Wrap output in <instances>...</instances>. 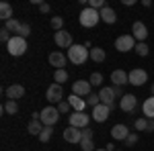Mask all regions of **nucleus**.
<instances>
[{"label":"nucleus","instance_id":"nucleus-41","mask_svg":"<svg viewBox=\"0 0 154 151\" xmlns=\"http://www.w3.org/2000/svg\"><path fill=\"white\" fill-rule=\"evenodd\" d=\"M113 92H115V96H119V98H123V96H125V92H123V88H121V86H113Z\"/></svg>","mask_w":154,"mask_h":151},{"label":"nucleus","instance_id":"nucleus-28","mask_svg":"<svg viewBox=\"0 0 154 151\" xmlns=\"http://www.w3.org/2000/svg\"><path fill=\"white\" fill-rule=\"evenodd\" d=\"M21 25H23V23H19L17 19H11V21H6V23H4V29H8L11 33H19Z\"/></svg>","mask_w":154,"mask_h":151},{"label":"nucleus","instance_id":"nucleus-30","mask_svg":"<svg viewBox=\"0 0 154 151\" xmlns=\"http://www.w3.org/2000/svg\"><path fill=\"white\" fill-rule=\"evenodd\" d=\"M88 82H91V86H101V84H103V74H101V71H93L91 78H88Z\"/></svg>","mask_w":154,"mask_h":151},{"label":"nucleus","instance_id":"nucleus-36","mask_svg":"<svg viewBox=\"0 0 154 151\" xmlns=\"http://www.w3.org/2000/svg\"><path fill=\"white\" fill-rule=\"evenodd\" d=\"M19 37H23V39H27V37L31 35V27L29 25H21V29H19V33H17Z\"/></svg>","mask_w":154,"mask_h":151},{"label":"nucleus","instance_id":"nucleus-43","mask_svg":"<svg viewBox=\"0 0 154 151\" xmlns=\"http://www.w3.org/2000/svg\"><path fill=\"white\" fill-rule=\"evenodd\" d=\"M154 131V118H148V129H146V133H152Z\"/></svg>","mask_w":154,"mask_h":151},{"label":"nucleus","instance_id":"nucleus-33","mask_svg":"<svg viewBox=\"0 0 154 151\" xmlns=\"http://www.w3.org/2000/svg\"><path fill=\"white\" fill-rule=\"evenodd\" d=\"M134 127H136V131H146V129H148V118H146V116H142V118H136Z\"/></svg>","mask_w":154,"mask_h":151},{"label":"nucleus","instance_id":"nucleus-13","mask_svg":"<svg viewBox=\"0 0 154 151\" xmlns=\"http://www.w3.org/2000/svg\"><path fill=\"white\" fill-rule=\"evenodd\" d=\"M99 98H101V104L109 106V108H115V102H113L115 92H113V88H107V86H103V88L99 90Z\"/></svg>","mask_w":154,"mask_h":151},{"label":"nucleus","instance_id":"nucleus-17","mask_svg":"<svg viewBox=\"0 0 154 151\" xmlns=\"http://www.w3.org/2000/svg\"><path fill=\"white\" fill-rule=\"evenodd\" d=\"M66 55L62 53V51H54V53H49V63L56 68V70H64V65H66Z\"/></svg>","mask_w":154,"mask_h":151},{"label":"nucleus","instance_id":"nucleus-45","mask_svg":"<svg viewBox=\"0 0 154 151\" xmlns=\"http://www.w3.org/2000/svg\"><path fill=\"white\" fill-rule=\"evenodd\" d=\"M152 96H154V84H152Z\"/></svg>","mask_w":154,"mask_h":151},{"label":"nucleus","instance_id":"nucleus-42","mask_svg":"<svg viewBox=\"0 0 154 151\" xmlns=\"http://www.w3.org/2000/svg\"><path fill=\"white\" fill-rule=\"evenodd\" d=\"M39 10H41V12H43V14H45V12H49V10H51V6H49L48 2H43V4L39 6Z\"/></svg>","mask_w":154,"mask_h":151},{"label":"nucleus","instance_id":"nucleus-12","mask_svg":"<svg viewBox=\"0 0 154 151\" xmlns=\"http://www.w3.org/2000/svg\"><path fill=\"white\" fill-rule=\"evenodd\" d=\"M128 76H130V84L131 86H144V82L148 80V74H146V70H142V68L131 70Z\"/></svg>","mask_w":154,"mask_h":151},{"label":"nucleus","instance_id":"nucleus-1","mask_svg":"<svg viewBox=\"0 0 154 151\" xmlns=\"http://www.w3.org/2000/svg\"><path fill=\"white\" fill-rule=\"evenodd\" d=\"M78 21H80V25H82V27H86V29L97 27V23L101 21V10H95V8L86 6V8H82V10H80Z\"/></svg>","mask_w":154,"mask_h":151},{"label":"nucleus","instance_id":"nucleus-11","mask_svg":"<svg viewBox=\"0 0 154 151\" xmlns=\"http://www.w3.org/2000/svg\"><path fill=\"white\" fill-rule=\"evenodd\" d=\"M91 88L93 86H91L88 80H76L72 84V94H76V96H88V94L93 92Z\"/></svg>","mask_w":154,"mask_h":151},{"label":"nucleus","instance_id":"nucleus-34","mask_svg":"<svg viewBox=\"0 0 154 151\" xmlns=\"http://www.w3.org/2000/svg\"><path fill=\"white\" fill-rule=\"evenodd\" d=\"M80 147H82V151H95V143H93V139H82Z\"/></svg>","mask_w":154,"mask_h":151},{"label":"nucleus","instance_id":"nucleus-32","mask_svg":"<svg viewBox=\"0 0 154 151\" xmlns=\"http://www.w3.org/2000/svg\"><path fill=\"white\" fill-rule=\"evenodd\" d=\"M136 53H138V55H148V53H150V47L146 45V41H144V43H136Z\"/></svg>","mask_w":154,"mask_h":151},{"label":"nucleus","instance_id":"nucleus-40","mask_svg":"<svg viewBox=\"0 0 154 151\" xmlns=\"http://www.w3.org/2000/svg\"><path fill=\"white\" fill-rule=\"evenodd\" d=\"M82 139H93V129H82Z\"/></svg>","mask_w":154,"mask_h":151},{"label":"nucleus","instance_id":"nucleus-5","mask_svg":"<svg viewBox=\"0 0 154 151\" xmlns=\"http://www.w3.org/2000/svg\"><path fill=\"white\" fill-rule=\"evenodd\" d=\"M115 49L121 51V53H128L131 49H136V39L134 35H121L115 39Z\"/></svg>","mask_w":154,"mask_h":151},{"label":"nucleus","instance_id":"nucleus-19","mask_svg":"<svg viewBox=\"0 0 154 151\" xmlns=\"http://www.w3.org/2000/svg\"><path fill=\"white\" fill-rule=\"evenodd\" d=\"M68 102L74 108V112H84V108H86V100L80 98V96H76V94H70L68 96Z\"/></svg>","mask_w":154,"mask_h":151},{"label":"nucleus","instance_id":"nucleus-24","mask_svg":"<svg viewBox=\"0 0 154 151\" xmlns=\"http://www.w3.org/2000/svg\"><path fill=\"white\" fill-rule=\"evenodd\" d=\"M45 129V125L41 123V121H31L29 123V127H27V131H29V135H37L39 137V133Z\"/></svg>","mask_w":154,"mask_h":151},{"label":"nucleus","instance_id":"nucleus-27","mask_svg":"<svg viewBox=\"0 0 154 151\" xmlns=\"http://www.w3.org/2000/svg\"><path fill=\"white\" fill-rule=\"evenodd\" d=\"M84 100H86V106H91V108H95V106H99V104H101L99 92H91L88 96H86V98H84Z\"/></svg>","mask_w":154,"mask_h":151},{"label":"nucleus","instance_id":"nucleus-26","mask_svg":"<svg viewBox=\"0 0 154 151\" xmlns=\"http://www.w3.org/2000/svg\"><path fill=\"white\" fill-rule=\"evenodd\" d=\"M2 110H4L6 115H17V112H19V104H17V100H6L4 106H2Z\"/></svg>","mask_w":154,"mask_h":151},{"label":"nucleus","instance_id":"nucleus-3","mask_svg":"<svg viewBox=\"0 0 154 151\" xmlns=\"http://www.w3.org/2000/svg\"><path fill=\"white\" fill-rule=\"evenodd\" d=\"M6 49H8L11 55L19 57V55H23L25 51H27V41H25L23 37H19V35H12V39L6 43Z\"/></svg>","mask_w":154,"mask_h":151},{"label":"nucleus","instance_id":"nucleus-18","mask_svg":"<svg viewBox=\"0 0 154 151\" xmlns=\"http://www.w3.org/2000/svg\"><path fill=\"white\" fill-rule=\"evenodd\" d=\"M111 82L115 86H125V84H130V76L123 70H115V71H111Z\"/></svg>","mask_w":154,"mask_h":151},{"label":"nucleus","instance_id":"nucleus-25","mask_svg":"<svg viewBox=\"0 0 154 151\" xmlns=\"http://www.w3.org/2000/svg\"><path fill=\"white\" fill-rule=\"evenodd\" d=\"M105 49H101V47H95V49H91V59L97 61V63H101V61H105Z\"/></svg>","mask_w":154,"mask_h":151},{"label":"nucleus","instance_id":"nucleus-35","mask_svg":"<svg viewBox=\"0 0 154 151\" xmlns=\"http://www.w3.org/2000/svg\"><path fill=\"white\" fill-rule=\"evenodd\" d=\"M51 27H54L56 31H62V29H64V19H62V16H54V19H51Z\"/></svg>","mask_w":154,"mask_h":151},{"label":"nucleus","instance_id":"nucleus-37","mask_svg":"<svg viewBox=\"0 0 154 151\" xmlns=\"http://www.w3.org/2000/svg\"><path fill=\"white\" fill-rule=\"evenodd\" d=\"M136 143H138V133H130L128 139H125V145H128V147H134Z\"/></svg>","mask_w":154,"mask_h":151},{"label":"nucleus","instance_id":"nucleus-4","mask_svg":"<svg viewBox=\"0 0 154 151\" xmlns=\"http://www.w3.org/2000/svg\"><path fill=\"white\" fill-rule=\"evenodd\" d=\"M58 118H60L58 106H45V108L41 110V123H43L45 127H54V125L58 123Z\"/></svg>","mask_w":154,"mask_h":151},{"label":"nucleus","instance_id":"nucleus-38","mask_svg":"<svg viewBox=\"0 0 154 151\" xmlns=\"http://www.w3.org/2000/svg\"><path fill=\"white\" fill-rule=\"evenodd\" d=\"M11 39H12V37H11V31L2 27V31H0V41H2V43H8Z\"/></svg>","mask_w":154,"mask_h":151},{"label":"nucleus","instance_id":"nucleus-8","mask_svg":"<svg viewBox=\"0 0 154 151\" xmlns=\"http://www.w3.org/2000/svg\"><path fill=\"white\" fill-rule=\"evenodd\" d=\"M48 100L49 102H58V104L64 100V86H62V84H56V82H54L48 88Z\"/></svg>","mask_w":154,"mask_h":151},{"label":"nucleus","instance_id":"nucleus-47","mask_svg":"<svg viewBox=\"0 0 154 151\" xmlns=\"http://www.w3.org/2000/svg\"><path fill=\"white\" fill-rule=\"evenodd\" d=\"M115 151H121V149H115Z\"/></svg>","mask_w":154,"mask_h":151},{"label":"nucleus","instance_id":"nucleus-46","mask_svg":"<svg viewBox=\"0 0 154 151\" xmlns=\"http://www.w3.org/2000/svg\"><path fill=\"white\" fill-rule=\"evenodd\" d=\"M95 151H107V149H95Z\"/></svg>","mask_w":154,"mask_h":151},{"label":"nucleus","instance_id":"nucleus-9","mask_svg":"<svg viewBox=\"0 0 154 151\" xmlns=\"http://www.w3.org/2000/svg\"><path fill=\"white\" fill-rule=\"evenodd\" d=\"M131 35H134V39H136L138 43H144L146 37H148V29H146V25H144L142 21H136V23L131 25Z\"/></svg>","mask_w":154,"mask_h":151},{"label":"nucleus","instance_id":"nucleus-29","mask_svg":"<svg viewBox=\"0 0 154 151\" xmlns=\"http://www.w3.org/2000/svg\"><path fill=\"white\" fill-rule=\"evenodd\" d=\"M66 80H68V71H66V70H56V74H54V82L64 86V82H66Z\"/></svg>","mask_w":154,"mask_h":151},{"label":"nucleus","instance_id":"nucleus-6","mask_svg":"<svg viewBox=\"0 0 154 151\" xmlns=\"http://www.w3.org/2000/svg\"><path fill=\"white\" fill-rule=\"evenodd\" d=\"M70 127H76V129H86L88 123H91V116L86 112H72L70 115Z\"/></svg>","mask_w":154,"mask_h":151},{"label":"nucleus","instance_id":"nucleus-15","mask_svg":"<svg viewBox=\"0 0 154 151\" xmlns=\"http://www.w3.org/2000/svg\"><path fill=\"white\" fill-rule=\"evenodd\" d=\"M64 139L68 143H80L82 141V131L76 127H66L64 129Z\"/></svg>","mask_w":154,"mask_h":151},{"label":"nucleus","instance_id":"nucleus-44","mask_svg":"<svg viewBox=\"0 0 154 151\" xmlns=\"http://www.w3.org/2000/svg\"><path fill=\"white\" fill-rule=\"evenodd\" d=\"M105 149L107 151H115V145H113V143H109V145H105Z\"/></svg>","mask_w":154,"mask_h":151},{"label":"nucleus","instance_id":"nucleus-16","mask_svg":"<svg viewBox=\"0 0 154 151\" xmlns=\"http://www.w3.org/2000/svg\"><path fill=\"white\" fill-rule=\"evenodd\" d=\"M4 94H6L8 100H17V98H23L25 96V88L21 84H12V86H8V88L4 90Z\"/></svg>","mask_w":154,"mask_h":151},{"label":"nucleus","instance_id":"nucleus-23","mask_svg":"<svg viewBox=\"0 0 154 151\" xmlns=\"http://www.w3.org/2000/svg\"><path fill=\"white\" fill-rule=\"evenodd\" d=\"M0 19H2L4 23L12 19V6L8 2H0Z\"/></svg>","mask_w":154,"mask_h":151},{"label":"nucleus","instance_id":"nucleus-21","mask_svg":"<svg viewBox=\"0 0 154 151\" xmlns=\"http://www.w3.org/2000/svg\"><path fill=\"white\" fill-rule=\"evenodd\" d=\"M101 21L107 23V25H113L117 21V14H115V10H113L111 6H105V8L101 10Z\"/></svg>","mask_w":154,"mask_h":151},{"label":"nucleus","instance_id":"nucleus-2","mask_svg":"<svg viewBox=\"0 0 154 151\" xmlns=\"http://www.w3.org/2000/svg\"><path fill=\"white\" fill-rule=\"evenodd\" d=\"M88 57H91V51L84 45H72L68 49V59H70L72 63H76V65H82Z\"/></svg>","mask_w":154,"mask_h":151},{"label":"nucleus","instance_id":"nucleus-31","mask_svg":"<svg viewBox=\"0 0 154 151\" xmlns=\"http://www.w3.org/2000/svg\"><path fill=\"white\" fill-rule=\"evenodd\" d=\"M51 135H54V129H51V127H45L41 133H39V141H41V143H48V141L51 139Z\"/></svg>","mask_w":154,"mask_h":151},{"label":"nucleus","instance_id":"nucleus-10","mask_svg":"<svg viewBox=\"0 0 154 151\" xmlns=\"http://www.w3.org/2000/svg\"><path fill=\"white\" fill-rule=\"evenodd\" d=\"M54 41H56V45L62 47V49H70V47L74 45V43H72V35H70V33H66L64 29H62V31H56Z\"/></svg>","mask_w":154,"mask_h":151},{"label":"nucleus","instance_id":"nucleus-39","mask_svg":"<svg viewBox=\"0 0 154 151\" xmlns=\"http://www.w3.org/2000/svg\"><path fill=\"white\" fill-rule=\"evenodd\" d=\"M70 108H72V106H70V102H68V100H62V102L58 104V110H60V112H70Z\"/></svg>","mask_w":154,"mask_h":151},{"label":"nucleus","instance_id":"nucleus-20","mask_svg":"<svg viewBox=\"0 0 154 151\" xmlns=\"http://www.w3.org/2000/svg\"><path fill=\"white\" fill-rule=\"evenodd\" d=\"M128 135H130V129L125 127V125H115V127L111 129V137L117 141H125Z\"/></svg>","mask_w":154,"mask_h":151},{"label":"nucleus","instance_id":"nucleus-7","mask_svg":"<svg viewBox=\"0 0 154 151\" xmlns=\"http://www.w3.org/2000/svg\"><path fill=\"white\" fill-rule=\"evenodd\" d=\"M119 108L123 110V112H128V115H131L136 108H138V98L134 96V94H125L121 100H119Z\"/></svg>","mask_w":154,"mask_h":151},{"label":"nucleus","instance_id":"nucleus-22","mask_svg":"<svg viewBox=\"0 0 154 151\" xmlns=\"http://www.w3.org/2000/svg\"><path fill=\"white\" fill-rule=\"evenodd\" d=\"M142 112L146 118H154V96H150V98H146L142 104Z\"/></svg>","mask_w":154,"mask_h":151},{"label":"nucleus","instance_id":"nucleus-14","mask_svg":"<svg viewBox=\"0 0 154 151\" xmlns=\"http://www.w3.org/2000/svg\"><path fill=\"white\" fill-rule=\"evenodd\" d=\"M113 108H109V106L105 104H99L93 108V115H91V118H95L97 123H105L107 118H109V112H111Z\"/></svg>","mask_w":154,"mask_h":151}]
</instances>
